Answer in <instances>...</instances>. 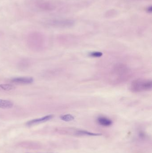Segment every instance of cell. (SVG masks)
I'll return each instance as SVG.
<instances>
[{
  "label": "cell",
  "mask_w": 152,
  "mask_h": 153,
  "mask_svg": "<svg viewBox=\"0 0 152 153\" xmlns=\"http://www.w3.org/2000/svg\"><path fill=\"white\" fill-rule=\"evenodd\" d=\"M54 115H49L45 116L43 117L35 119L28 121L26 123V125L30 127L32 126H35L41 123H44L49 121L53 118Z\"/></svg>",
  "instance_id": "5"
},
{
  "label": "cell",
  "mask_w": 152,
  "mask_h": 153,
  "mask_svg": "<svg viewBox=\"0 0 152 153\" xmlns=\"http://www.w3.org/2000/svg\"><path fill=\"white\" fill-rule=\"evenodd\" d=\"M89 56L92 57H100L102 56L103 53L100 52H93L89 53Z\"/></svg>",
  "instance_id": "12"
},
{
  "label": "cell",
  "mask_w": 152,
  "mask_h": 153,
  "mask_svg": "<svg viewBox=\"0 0 152 153\" xmlns=\"http://www.w3.org/2000/svg\"><path fill=\"white\" fill-rule=\"evenodd\" d=\"M57 2L53 0H35L33 7L35 10L41 12H50L57 9Z\"/></svg>",
  "instance_id": "1"
},
{
  "label": "cell",
  "mask_w": 152,
  "mask_h": 153,
  "mask_svg": "<svg viewBox=\"0 0 152 153\" xmlns=\"http://www.w3.org/2000/svg\"><path fill=\"white\" fill-rule=\"evenodd\" d=\"M60 119L63 121L69 122V121H71L74 120L75 117L73 115H71V114H66V115L61 116Z\"/></svg>",
  "instance_id": "11"
},
{
  "label": "cell",
  "mask_w": 152,
  "mask_h": 153,
  "mask_svg": "<svg viewBox=\"0 0 152 153\" xmlns=\"http://www.w3.org/2000/svg\"><path fill=\"white\" fill-rule=\"evenodd\" d=\"M0 88L6 91H11L15 88L14 85L10 84H0Z\"/></svg>",
  "instance_id": "10"
},
{
  "label": "cell",
  "mask_w": 152,
  "mask_h": 153,
  "mask_svg": "<svg viewBox=\"0 0 152 153\" xmlns=\"http://www.w3.org/2000/svg\"><path fill=\"white\" fill-rule=\"evenodd\" d=\"M152 88V82L149 79H135L131 82L130 89L131 91L134 93L142 92L151 91Z\"/></svg>",
  "instance_id": "2"
},
{
  "label": "cell",
  "mask_w": 152,
  "mask_h": 153,
  "mask_svg": "<svg viewBox=\"0 0 152 153\" xmlns=\"http://www.w3.org/2000/svg\"><path fill=\"white\" fill-rule=\"evenodd\" d=\"M97 121L99 125L103 126L109 127L112 124V120L106 117H99L97 118Z\"/></svg>",
  "instance_id": "7"
},
{
  "label": "cell",
  "mask_w": 152,
  "mask_h": 153,
  "mask_svg": "<svg viewBox=\"0 0 152 153\" xmlns=\"http://www.w3.org/2000/svg\"><path fill=\"white\" fill-rule=\"evenodd\" d=\"M147 11L148 12V13H150L152 12L151 6H150V7H148L147 9Z\"/></svg>",
  "instance_id": "13"
},
{
  "label": "cell",
  "mask_w": 152,
  "mask_h": 153,
  "mask_svg": "<svg viewBox=\"0 0 152 153\" xmlns=\"http://www.w3.org/2000/svg\"><path fill=\"white\" fill-rule=\"evenodd\" d=\"M13 106V103L11 101L0 99V108L10 109Z\"/></svg>",
  "instance_id": "8"
},
{
  "label": "cell",
  "mask_w": 152,
  "mask_h": 153,
  "mask_svg": "<svg viewBox=\"0 0 152 153\" xmlns=\"http://www.w3.org/2000/svg\"><path fill=\"white\" fill-rule=\"evenodd\" d=\"M11 82L15 83L20 84H29L34 82V78L28 76L14 77L11 79Z\"/></svg>",
  "instance_id": "6"
},
{
  "label": "cell",
  "mask_w": 152,
  "mask_h": 153,
  "mask_svg": "<svg viewBox=\"0 0 152 153\" xmlns=\"http://www.w3.org/2000/svg\"><path fill=\"white\" fill-rule=\"evenodd\" d=\"M77 134L78 135L88 136H98L101 135V134H96V133H92L88 131H84V130H78L77 131Z\"/></svg>",
  "instance_id": "9"
},
{
  "label": "cell",
  "mask_w": 152,
  "mask_h": 153,
  "mask_svg": "<svg viewBox=\"0 0 152 153\" xmlns=\"http://www.w3.org/2000/svg\"><path fill=\"white\" fill-rule=\"evenodd\" d=\"M129 74V69L124 65L119 64L116 65L112 70V77H115L116 81H121L125 80Z\"/></svg>",
  "instance_id": "3"
},
{
  "label": "cell",
  "mask_w": 152,
  "mask_h": 153,
  "mask_svg": "<svg viewBox=\"0 0 152 153\" xmlns=\"http://www.w3.org/2000/svg\"><path fill=\"white\" fill-rule=\"evenodd\" d=\"M74 21L68 19H52L45 22L47 25L58 28L70 27L74 25Z\"/></svg>",
  "instance_id": "4"
}]
</instances>
